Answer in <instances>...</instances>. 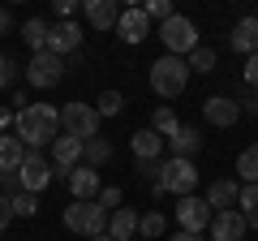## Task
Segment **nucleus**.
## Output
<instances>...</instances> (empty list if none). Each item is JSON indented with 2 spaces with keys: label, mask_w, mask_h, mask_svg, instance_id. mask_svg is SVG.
I'll return each mask as SVG.
<instances>
[{
  "label": "nucleus",
  "mask_w": 258,
  "mask_h": 241,
  "mask_svg": "<svg viewBox=\"0 0 258 241\" xmlns=\"http://www.w3.org/2000/svg\"><path fill=\"white\" fill-rule=\"evenodd\" d=\"M13 125H18V138L26 142V151L52 147L60 138V108H52V103H26L13 116Z\"/></svg>",
  "instance_id": "nucleus-1"
},
{
  "label": "nucleus",
  "mask_w": 258,
  "mask_h": 241,
  "mask_svg": "<svg viewBox=\"0 0 258 241\" xmlns=\"http://www.w3.org/2000/svg\"><path fill=\"white\" fill-rule=\"evenodd\" d=\"M185 86H189V65H185V56H155L151 61V91L159 95V99H176V95H185Z\"/></svg>",
  "instance_id": "nucleus-2"
},
{
  "label": "nucleus",
  "mask_w": 258,
  "mask_h": 241,
  "mask_svg": "<svg viewBox=\"0 0 258 241\" xmlns=\"http://www.w3.org/2000/svg\"><path fill=\"white\" fill-rule=\"evenodd\" d=\"M64 228L69 232H78V237H103V232H108V211H103L99 203H69L64 207Z\"/></svg>",
  "instance_id": "nucleus-3"
},
{
  "label": "nucleus",
  "mask_w": 258,
  "mask_h": 241,
  "mask_svg": "<svg viewBox=\"0 0 258 241\" xmlns=\"http://www.w3.org/2000/svg\"><path fill=\"white\" fill-rule=\"evenodd\" d=\"M60 130L69 134V138H78V142L99 138V112H95V103L69 99V103L60 108Z\"/></svg>",
  "instance_id": "nucleus-4"
},
{
  "label": "nucleus",
  "mask_w": 258,
  "mask_h": 241,
  "mask_svg": "<svg viewBox=\"0 0 258 241\" xmlns=\"http://www.w3.org/2000/svg\"><path fill=\"white\" fill-rule=\"evenodd\" d=\"M64 74H69V69H64V56H56V52H35L26 61V82L35 86V91H52V86H60Z\"/></svg>",
  "instance_id": "nucleus-5"
},
{
  "label": "nucleus",
  "mask_w": 258,
  "mask_h": 241,
  "mask_svg": "<svg viewBox=\"0 0 258 241\" xmlns=\"http://www.w3.org/2000/svg\"><path fill=\"white\" fill-rule=\"evenodd\" d=\"M155 186L164 190V194L189 198L194 186H198V168H194V159H164V172H159Z\"/></svg>",
  "instance_id": "nucleus-6"
},
{
  "label": "nucleus",
  "mask_w": 258,
  "mask_h": 241,
  "mask_svg": "<svg viewBox=\"0 0 258 241\" xmlns=\"http://www.w3.org/2000/svg\"><path fill=\"white\" fill-rule=\"evenodd\" d=\"M159 39H164V52L168 56H189L194 47H198V26L176 13V18H168L164 26H159Z\"/></svg>",
  "instance_id": "nucleus-7"
},
{
  "label": "nucleus",
  "mask_w": 258,
  "mask_h": 241,
  "mask_svg": "<svg viewBox=\"0 0 258 241\" xmlns=\"http://www.w3.org/2000/svg\"><path fill=\"white\" fill-rule=\"evenodd\" d=\"M52 159L47 155H39V151H26V159H22V168H18V181H22V190L26 194H43L47 186H52Z\"/></svg>",
  "instance_id": "nucleus-8"
},
{
  "label": "nucleus",
  "mask_w": 258,
  "mask_h": 241,
  "mask_svg": "<svg viewBox=\"0 0 258 241\" xmlns=\"http://www.w3.org/2000/svg\"><path fill=\"white\" fill-rule=\"evenodd\" d=\"M211 220L215 211L207 207V198H181L176 203V224H181V232H194V237H203V232H211Z\"/></svg>",
  "instance_id": "nucleus-9"
},
{
  "label": "nucleus",
  "mask_w": 258,
  "mask_h": 241,
  "mask_svg": "<svg viewBox=\"0 0 258 241\" xmlns=\"http://www.w3.org/2000/svg\"><path fill=\"white\" fill-rule=\"evenodd\" d=\"M203 116H207V125H215V130H228V125L241 120V103L232 99V95H211V99L203 103Z\"/></svg>",
  "instance_id": "nucleus-10"
},
{
  "label": "nucleus",
  "mask_w": 258,
  "mask_h": 241,
  "mask_svg": "<svg viewBox=\"0 0 258 241\" xmlns=\"http://www.w3.org/2000/svg\"><path fill=\"white\" fill-rule=\"evenodd\" d=\"M116 35L125 39V43H142V39L151 35V18L142 13V5H129V9H120V18H116Z\"/></svg>",
  "instance_id": "nucleus-11"
},
{
  "label": "nucleus",
  "mask_w": 258,
  "mask_h": 241,
  "mask_svg": "<svg viewBox=\"0 0 258 241\" xmlns=\"http://www.w3.org/2000/svg\"><path fill=\"white\" fill-rule=\"evenodd\" d=\"M78 47H82V26H78V22H56L52 35H47V52H56V56H74Z\"/></svg>",
  "instance_id": "nucleus-12"
},
{
  "label": "nucleus",
  "mask_w": 258,
  "mask_h": 241,
  "mask_svg": "<svg viewBox=\"0 0 258 241\" xmlns=\"http://www.w3.org/2000/svg\"><path fill=\"white\" fill-rule=\"evenodd\" d=\"M99 190H103V181H99V172H95V168L78 164L74 172H69V194H74L78 203H95V198H99Z\"/></svg>",
  "instance_id": "nucleus-13"
},
{
  "label": "nucleus",
  "mask_w": 258,
  "mask_h": 241,
  "mask_svg": "<svg viewBox=\"0 0 258 241\" xmlns=\"http://www.w3.org/2000/svg\"><path fill=\"white\" fill-rule=\"evenodd\" d=\"M245 215L232 207V211H215V220H211V241H241L245 237Z\"/></svg>",
  "instance_id": "nucleus-14"
},
{
  "label": "nucleus",
  "mask_w": 258,
  "mask_h": 241,
  "mask_svg": "<svg viewBox=\"0 0 258 241\" xmlns=\"http://www.w3.org/2000/svg\"><path fill=\"white\" fill-rule=\"evenodd\" d=\"M78 164H82V142L69 138V134H60V138L52 142V168H60L64 181H69V172H74Z\"/></svg>",
  "instance_id": "nucleus-15"
},
{
  "label": "nucleus",
  "mask_w": 258,
  "mask_h": 241,
  "mask_svg": "<svg viewBox=\"0 0 258 241\" xmlns=\"http://www.w3.org/2000/svg\"><path fill=\"white\" fill-rule=\"evenodd\" d=\"M86 22H91L95 30H116V18H120V5L116 0H86L82 5Z\"/></svg>",
  "instance_id": "nucleus-16"
},
{
  "label": "nucleus",
  "mask_w": 258,
  "mask_h": 241,
  "mask_svg": "<svg viewBox=\"0 0 258 241\" xmlns=\"http://www.w3.org/2000/svg\"><path fill=\"white\" fill-rule=\"evenodd\" d=\"M138 224H142V215L134 207H120V211L108 215V237L112 241H134L138 237Z\"/></svg>",
  "instance_id": "nucleus-17"
},
{
  "label": "nucleus",
  "mask_w": 258,
  "mask_h": 241,
  "mask_svg": "<svg viewBox=\"0 0 258 241\" xmlns=\"http://www.w3.org/2000/svg\"><path fill=\"white\" fill-rule=\"evenodd\" d=\"M228 43H232V52H241V56H254V52H258V18H241L237 26H232Z\"/></svg>",
  "instance_id": "nucleus-18"
},
{
  "label": "nucleus",
  "mask_w": 258,
  "mask_h": 241,
  "mask_svg": "<svg viewBox=\"0 0 258 241\" xmlns=\"http://www.w3.org/2000/svg\"><path fill=\"white\" fill-rule=\"evenodd\" d=\"M168 151H172V159H194L198 151H203V138H198L194 125H181V130L168 138Z\"/></svg>",
  "instance_id": "nucleus-19"
},
{
  "label": "nucleus",
  "mask_w": 258,
  "mask_h": 241,
  "mask_svg": "<svg viewBox=\"0 0 258 241\" xmlns=\"http://www.w3.org/2000/svg\"><path fill=\"white\" fill-rule=\"evenodd\" d=\"M237 198H241V186L228 181V176H224V181H211V190H207V207H211V211H232Z\"/></svg>",
  "instance_id": "nucleus-20"
},
{
  "label": "nucleus",
  "mask_w": 258,
  "mask_h": 241,
  "mask_svg": "<svg viewBox=\"0 0 258 241\" xmlns=\"http://www.w3.org/2000/svg\"><path fill=\"white\" fill-rule=\"evenodd\" d=\"M129 147H134V155H138V159H164V147H168V142L147 125V130H138L134 138H129Z\"/></svg>",
  "instance_id": "nucleus-21"
},
{
  "label": "nucleus",
  "mask_w": 258,
  "mask_h": 241,
  "mask_svg": "<svg viewBox=\"0 0 258 241\" xmlns=\"http://www.w3.org/2000/svg\"><path fill=\"white\" fill-rule=\"evenodd\" d=\"M26 159V142L18 134H0V172H18Z\"/></svg>",
  "instance_id": "nucleus-22"
},
{
  "label": "nucleus",
  "mask_w": 258,
  "mask_h": 241,
  "mask_svg": "<svg viewBox=\"0 0 258 241\" xmlns=\"http://www.w3.org/2000/svg\"><path fill=\"white\" fill-rule=\"evenodd\" d=\"M47 35H52V22H43V18H26V26H22V39H26L30 56H35V52H47Z\"/></svg>",
  "instance_id": "nucleus-23"
},
{
  "label": "nucleus",
  "mask_w": 258,
  "mask_h": 241,
  "mask_svg": "<svg viewBox=\"0 0 258 241\" xmlns=\"http://www.w3.org/2000/svg\"><path fill=\"white\" fill-rule=\"evenodd\" d=\"M112 155H116V151H112L108 138H91V142H82V159H86V168H95V172H99L103 164H112Z\"/></svg>",
  "instance_id": "nucleus-24"
},
{
  "label": "nucleus",
  "mask_w": 258,
  "mask_h": 241,
  "mask_svg": "<svg viewBox=\"0 0 258 241\" xmlns=\"http://www.w3.org/2000/svg\"><path fill=\"white\" fill-rule=\"evenodd\" d=\"M237 176H241V186H258V142H249L237 155Z\"/></svg>",
  "instance_id": "nucleus-25"
},
{
  "label": "nucleus",
  "mask_w": 258,
  "mask_h": 241,
  "mask_svg": "<svg viewBox=\"0 0 258 241\" xmlns=\"http://www.w3.org/2000/svg\"><path fill=\"white\" fill-rule=\"evenodd\" d=\"M237 211L245 215V224L258 232V186H241V198H237Z\"/></svg>",
  "instance_id": "nucleus-26"
},
{
  "label": "nucleus",
  "mask_w": 258,
  "mask_h": 241,
  "mask_svg": "<svg viewBox=\"0 0 258 241\" xmlns=\"http://www.w3.org/2000/svg\"><path fill=\"white\" fill-rule=\"evenodd\" d=\"M151 130H155L159 138L168 142V138H172L176 130H181V120H176V112H172V108L164 103V108H155V116H151Z\"/></svg>",
  "instance_id": "nucleus-27"
},
{
  "label": "nucleus",
  "mask_w": 258,
  "mask_h": 241,
  "mask_svg": "<svg viewBox=\"0 0 258 241\" xmlns=\"http://www.w3.org/2000/svg\"><path fill=\"white\" fill-rule=\"evenodd\" d=\"M138 232H142V241H164V232H168L164 211H147V215H142V224H138Z\"/></svg>",
  "instance_id": "nucleus-28"
},
{
  "label": "nucleus",
  "mask_w": 258,
  "mask_h": 241,
  "mask_svg": "<svg viewBox=\"0 0 258 241\" xmlns=\"http://www.w3.org/2000/svg\"><path fill=\"white\" fill-rule=\"evenodd\" d=\"M185 65H189V74H211V69H215V52L198 43L189 56H185Z\"/></svg>",
  "instance_id": "nucleus-29"
},
{
  "label": "nucleus",
  "mask_w": 258,
  "mask_h": 241,
  "mask_svg": "<svg viewBox=\"0 0 258 241\" xmlns=\"http://www.w3.org/2000/svg\"><path fill=\"white\" fill-rule=\"evenodd\" d=\"M120 108H125V95H120V91H103L99 99H95V112H99V120H103V116H120Z\"/></svg>",
  "instance_id": "nucleus-30"
},
{
  "label": "nucleus",
  "mask_w": 258,
  "mask_h": 241,
  "mask_svg": "<svg viewBox=\"0 0 258 241\" xmlns=\"http://www.w3.org/2000/svg\"><path fill=\"white\" fill-rule=\"evenodd\" d=\"M9 203H13V220H18V215H22V220L39 215V194H26V190H22V194H13Z\"/></svg>",
  "instance_id": "nucleus-31"
},
{
  "label": "nucleus",
  "mask_w": 258,
  "mask_h": 241,
  "mask_svg": "<svg viewBox=\"0 0 258 241\" xmlns=\"http://www.w3.org/2000/svg\"><path fill=\"white\" fill-rule=\"evenodd\" d=\"M142 13H147L151 22H159V26H164L168 18H176V9H172V0H147V5H142Z\"/></svg>",
  "instance_id": "nucleus-32"
},
{
  "label": "nucleus",
  "mask_w": 258,
  "mask_h": 241,
  "mask_svg": "<svg viewBox=\"0 0 258 241\" xmlns=\"http://www.w3.org/2000/svg\"><path fill=\"white\" fill-rule=\"evenodd\" d=\"M95 203H99L103 211L112 215V211H120V203H125V194H120L116 186H103V190H99V198H95Z\"/></svg>",
  "instance_id": "nucleus-33"
},
{
  "label": "nucleus",
  "mask_w": 258,
  "mask_h": 241,
  "mask_svg": "<svg viewBox=\"0 0 258 241\" xmlns=\"http://www.w3.org/2000/svg\"><path fill=\"white\" fill-rule=\"evenodd\" d=\"M138 172L147 176L151 186H155V181H159V172H164V159H138Z\"/></svg>",
  "instance_id": "nucleus-34"
},
{
  "label": "nucleus",
  "mask_w": 258,
  "mask_h": 241,
  "mask_svg": "<svg viewBox=\"0 0 258 241\" xmlns=\"http://www.w3.org/2000/svg\"><path fill=\"white\" fill-rule=\"evenodd\" d=\"M0 194H5V198L22 194V181H18V172H0Z\"/></svg>",
  "instance_id": "nucleus-35"
},
{
  "label": "nucleus",
  "mask_w": 258,
  "mask_h": 241,
  "mask_svg": "<svg viewBox=\"0 0 258 241\" xmlns=\"http://www.w3.org/2000/svg\"><path fill=\"white\" fill-rule=\"evenodd\" d=\"M237 103H241V116H258V91H245Z\"/></svg>",
  "instance_id": "nucleus-36"
},
{
  "label": "nucleus",
  "mask_w": 258,
  "mask_h": 241,
  "mask_svg": "<svg viewBox=\"0 0 258 241\" xmlns=\"http://www.w3.org/2000/svg\"><path fill=\"white\" fill-rule=\"evenodd\" d=\"M245 86H249V91H258V52L245 56Z\"/></svg>",
  "instance_id": "nucleus-37"
},
{
  "label": "nucleus",
  "mask_w": 258,
  "mask_h": 241,
  "mask_svg": "<svg viewBox=\"0 0 258 241\" xmlns=\"http://www.w3.org/2000/svg\"><path fill=\"white\" fill-rule=\"evenodd\" d=\"M13 82H18V65H13V61H5V69H0V91H9Z\"/></svg>",
  "instance_id": "nucleus-38"
},
{
  "label": "nucleus",
  "mask_w": 258,
  "mask_h": 241,
  "mask_svg": "<svg viewBox=\"0 0 258 241\" xmlns=\"http://www.w3.org/2000/svg\"><path fill=\"white\" fill-rule=\"evenodd\" d=\"M9 224H13V203H9L5 194H0V232L9 228Z\"/></svg>",
  "instance_id": "nucleus-39"
},
{
  "label": "nucleus",
  "mask_w": 258,
  "mask_h": 241,
  "mask_svg": "<svg viewBox=\"0 0 258 241\" xmlns=\"http://www.w3.org/2000/svg\"><path fill=\"white\" fill-rule=\"evenodd\" d=\"M69 13H74V0H56V18L64 22V18H69Z\"/></svg>",
  "instance_id": "nucleus-40"
},
{
  "label": "nucleus",
  "mask_w": 258,
  "mask_h": 241,
  "mask_svg": "<svg viewBox=\"0 0 258 241\" xmlns=\"http://www.w3.org/2000/svg\"><path fill=\"white\" fill-rule=\"evenodd\" d=\"M9 26H13V13L5 9V5H0V35H5V30H9Z\"/></svg>",
  "instance_id": "nucleus-41"
},
{
  "label": "nucleus",
  "mask_w": 258,
  "mask_h": 241,
  "mask_svg": "<svg viewBox=\"0 0 258 241\" xmlns=\"http://www.w3.org/2000/svg\"><path fill=\"white\" fill-rule=\"evenodd\" d=\"M13 116H18V112H9V108H0V134L9 130V120H13Z\"/></svg>",
  "instance_id": "nucleus-42"
},
{
  "label": "nucleus",
  "mask_w": 258,
  "mask_h": 241,
  "mask_svg": "<svg viewBox=\"0 0 258 241\" xmlns=\"http://www.w3.org/2000/svg\"><path fill=\"white\" fill-rule=\"evenodd\" d=\"M164 241H198L194 232H172V237H164Z\"/></svg>",
  "instance_id": "nucleus-43"
},
{
  "label": "nucleus",
  "mask_w": 258,
  "mask_h": 241,
  "mask_svg": "<svg viewBox=\"0 0 258 241\" xmlns=\"http://www.w3.org/2000/svg\"><path fill=\"white\" fill-rule=\"evenodd\" d=\"M91 241H112V237H108V232H103V237H91Z\"/></svg>",
  "instance_id": "nucleus-44"
},
{
  "label": "nucleus",
  "mask_w": 258,
  "mask_h": 241,
  "mask_svg": "<svg viewBox=\"0 0 258 241\" xmlns=\"http://www.w3.org/2000/svg\"><path fill=\"white\" fill-rule=\"evenodd\" d=\"M5 61H9V56H5V52H0V69H5Z\"/></svg>",
  "instance_id": "nucleus-45"
}]
</instances>
